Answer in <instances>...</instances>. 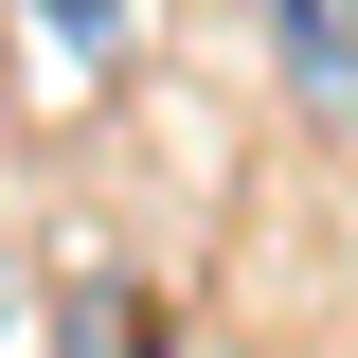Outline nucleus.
Segmentation results:
<instances>
[{
    "label": "nucleus",
    "instance_id": "nucleus-1",
    "mask_svg": "<svg viewBox=\"0 0 358 358\" xmlns=\"http://www.w3.org/2000/svg\"><path fill=\"white\" fill-rule=\"evenodd\" d=\"M268 54L305 72V108H358V36H341V0H268Z\"/></svg>",
    "mask_w": 358,
    "mask_h": 358
},
{
    "label": "nucleus",
    "instance_id": "nucleus-2",
    "mask_svg": "<svg viewBox=\"0 0 358 358\" xmlns=\"http://www.w3.org/2000/svg\"><path fill=\"white\" fill-rule=\"evenodd\" d=\"M72 358H179V305L162 287H72Z\"/></svg>",
    "mask_w": 358,
    "mask_h": 358
},
{
    "label": "nucleus",
    "instance_id": "nucleus-3",
    "mask_svg": "<svg viewBox=\"0 0 358 358\" xmlns=\"http://www.w3.org/2000/svg\"><path fill=\"white\" fill-rule=\"evenodd\" d=\"M36 36H54V72H108L143 36V0H36Z\"/></svg>",
    "mask_w": 358,
    "mask_h": 358
}]
</instances>
